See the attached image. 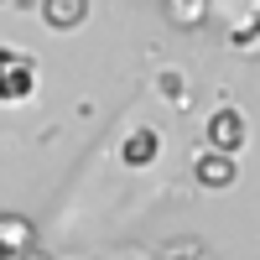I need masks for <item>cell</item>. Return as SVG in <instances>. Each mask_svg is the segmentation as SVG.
I'll return each mask as SVG.
<instances>
[{
	"label": "cell",
	"mask_w": 260,
	"mask_h": 260,
	"mask_svg": "<svg viewBox=\"0 0 260 260\" xmlns=\"http://www.w3.org/2000/svg\"><path fill=\"white\" fill-rule=\"evenodd\" d=\"M37 89V68H31V57H21V52H0V99L16 104V99H26Z\"/></svg>",
	"instance_id": "cell-1"
},
{
	"label": "cell",
	"mask_w": 260,
	"mask_h": 260,
	"mask_svg": "<svg viewBox=\"0 0 260 260\" xmlns=\"http://www.w3.org/2000/svg\"><path fill=\"white\" fill-rule=\"evenodd\" d=\"M192 172H198V182H208V187H229V182H234V156L213 146V151H203V156H198V167H192Z\"/></svg>",
	"instance_id": "cell-2"
},
{
	"label": "cell",
	"mask_w": 260,
	"mask_h": 260,
	"mask_svg": "<svg viewBox=\"0 0 260 260\" xmlns=\"http://www.w3.org/2000/svg\"><path fill=\"white\" fill-rule=\"evenodd\" d=\"M245 141V120H240V110H219L208 120V146H219V151H234Z\"/></svg>",
	"instance_id": "cell-3"
},
{
	"label": "cell",
	"mask_w": 260,
	"mask_h": 260,
	"mask_svg": "<svg viewBox=\"0 0 260 260\" xmlns=\"http://www.w3.org/2000/svg\"><path fill=\"white\" fill-rule=\"evenodd\" d=\"M42 16H47V26L57 31H73L83 16H89V0H42Z\"/></svg>",
	"instance_id": "cell-4"
},
{
	"label": "cell",
	"mask_w": 260,
	"mask_h": 260,
	"mask_svg": "<svg viewBox=\"0 0 260 260\" xmlns=\"http://www.w3.org/2000/svg\"><path fill=\"white\" fill-rule=\"evenodd\" d=\"M151 156H156V130H136L125 141V167H146Z\"/></svg>",
	"instance_id": "cell-5"
}]
</instances>
